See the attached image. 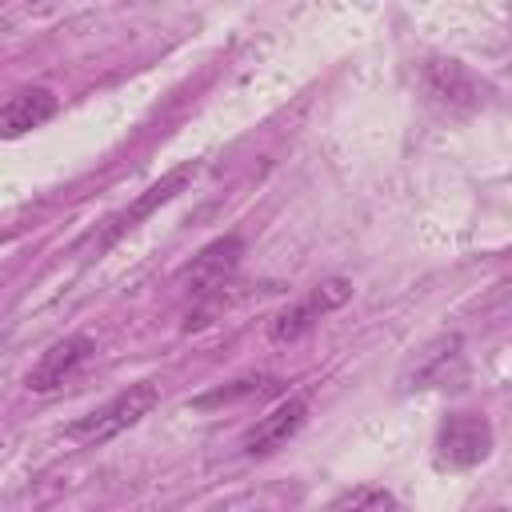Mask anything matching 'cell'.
Wrapping results in <instances>:
<instances>
[{"mask_svg":"<svg viewBox=\"0 0 512 512\" xmlns=\"http://www.w3.org/2000/svg\"><path fill=\"white\" fill-rule=\"evenodd\" d=\"M156 404H160V388H156L152 380L128 384V388L116 392L108 404H100V408H92L88 416H80L76 424H68L64 436H68L72 444H80V448H96V444H104V440L128 432L132 424H140Z\"/></svg>","mask_w":512,"mask_h":512,"instance_id":"6da1fadb","label":"cell"},{"mask_svg":"<svg viewBox=\"0 0 512 512\" xmlns=\"http://www.w3.org/2000/svg\"><path fill=\"white\" fill-rule=\"evenodd\" d=\"M348 296H352V284H348V280H324V284H316L304 300H296L292 308H284V312H276V316L268 320V340H276V344L300 340L324 312L340 308Z\"/></svg>","mask_w":512,"mask_h":512,"instance_id":"7a4b0ae2","label":"cell"},{"mask_svg":"<svg viewBox=\"0 0 512 512\" xmlns=\"http://www.w3.org/2000/svg\"><path fill=\"white\" fill-rule=\"evenodd\" d=\"M240 256H244V244L236 236H220L208 248H200V256H192V264L180 272V284L192 296H212L232 280Z\"/></svg>","mask_w":512,"mask_h":512,"instance_id":"3957f363","label":"cell"},{"mask_svg":"<svg viewBox=\"0 0 512 512\" xmlns=\"http://www.w3.org/2000/svg\"><path fill=\"white\" fill-rule=\"evenodd\" d=\"M192 176H196V164H184V168H172L168 176H160V180H156V184H152V188H148L144 196H136V200H132V204L124 208V212H116L112 220H104L108 228H104L100 236H92V244H96V248H108V244H112V240H116L120 232L136 228V224H140L144 216H152V212H156L160 204H168V200H172L176 192H184Z\"/></svg>","mask_w":512,"mask_h":512,"instance_id":"277c9868","label":"cell"},{"mask_svg":"<svg viewBox=\"0 0 512 512\" xmlns=\"http://www.w3.org/2000/svg\"><path fill=\"white\" fill-rule=\"evenodd\" d=\"M492 448V428L476 412H452L440 428V460L452 468H468L484 460Z\"/></svg>","mask_w":512,"mask_h":512,"instance_id":"5b68a950","label":"cell"},{"mask_svg":"<svg viewBox=\"0 0 512 512\" xmlns=\"http://www.w3.org/2000/svg\"><path fill=\"white\" fill-rule=\"evenodd\" d=\"M424 88L444 108H464L468 112V108L484 104V84L460 60H428L424 64Z\"/></svg>","mask_w":512,"mask_h":512,"instance_id":"8992f818","label":"cell"},{"mask_svg":"<svg viewBox=\"0 0 512 512\" xmlns=\"http://www.w3.org/2000/svg\"><path fill=\"white\" fill-rule=\"evenodd\" d=\"M92 352H96V344H92L84 332H72V336H64V340H56V344L36 360V368L28 372V388H32V392H56Z\"/></svg>","mask_w":512,"mask_h":512,"instance_id":"52a82bcc","label":"cell"},{"mask_svg":"<svg viewBox=\"0 0 512 512\" xmlns=\"http://www.w3.org/2000/svg\"><path fill=\"white\" fill-rule=\"evenodd\" d=\"M304 416H308V400H304V396H288L280 408H272L268 416L256 420V428L244 436V452H248V456H264V452L284 448V444L300 432Z\"/></svg>","mask_w":512,"mask_h":512,"instance_id":"ba28073f","label":"cell"},{"mask_svg":"<svg viewBox=\"0 0 512 512\" xmlns=\"http://www.w3.org/2000/svg\"><path fill=\"white\" fill-rule=\"evenodd\" d=\"M52 116H56V96L48 88H24L0 108V140H16Z\"/></svg>","mask_w":512,"mask_h":512,"instance_id":"9c48e42d","label":"cell"},{"mask_svg":"<svg viewBox=\"0 0 512 512\" xmlns=\"http://www.w3.org/2000/svg\"><path fill=\"white\" fill-rule=\"evenodd\" d=\"M272 384H276V380H268V376H244V380H232V384H224V388H216V392L200 396V400H196V408L236 404V400H244V396H260V392H272Z\"/></svg>","mask_w":512,"mask_h":512,"instance_id":"30bf717a","label":"cell"},{"mask_svg":"<svg viewBox=\"0 0 512 512\" xmlns=\"http://www.w3.org/2000/svg\"><path fill=\"white\" fill-rule=\"evenodd\" d=\"M332 512H396V500H392V492L364 484V488H352L344 500H336Z\"/></svg>","mask_w":512,"mask_h":512,"instance_id":"8fae6325","label":"cell"}]
</instances>
